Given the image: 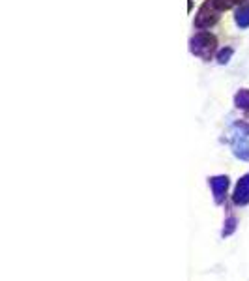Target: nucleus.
<instances>
[{
    "label": "nucleus",
    "mask_w": 249,
    "mask_h": 281,
    "mask_svg": "<svg viewBox=\"0 0 249 281\" xmlns=\"http://www.w3.org/2000/svg\"><path fill=\"white\" fill-rule=\"evenodd\" d=\"M215 38H213L210 32H197L193 38H191V53L205 58V60H210V56L215 53Z\"/></svg>",
    "instance_id": "nucleus-1"
},
{
    "label": "nucleus",
    "mask_w": 249,
    "mask_h": 281,
    "mask_svg": "<svg viewBox=\"0 0 249 281\" xmlns=\"http://www.w3.org/2000/svg\"><path fill=\"white\" fill-rule=\"evenodd\" d=\"M219 9H215L210 4V2H206L205 6L201 8V11H199V15H197L195 19V27L197 28H208V27H212L213 23L219 19Z\"/></svg>",
    "instance_id": "nucleus-2"
},
{
    "label": "nucleus",
    "mask_w": 249,
    "mask_h": 281,
    "mask_svg": "<svg viewBox=\"0 0 249 281\" xmlns=\"http://www.w3.org/2000/svg\"><path fill=\"white\" fill-rule=\"evenodd\" d=\"M236 25L240 28L249 27V6L248 4H242L240 8L236 9Z\"/></svg>",
    "instance_id": "nucleus-3"
},
{
    "label": "nucleus",
    "mask_w": 249,
    "mask_h": 281,
    "mask_svg": "<svg viewBox=\"0 0 249 281\" xmlns=\"http://www.w3.org/2000/svg\"><path fill=\"white\" fill-rule=\"evenodd\" d=\"M234 101H236V105L242 107V109H246L249 107V90H240L236 97H234Z\"/></svg>",
    "instance_id": "nucleus-4"
},
{
    "label": "nucleus",
    "mask_w": 249,
    "mask_h": 281,
    "mask_svg": "<svg viewBox=\"0 0 249 281\" xmlns=\"http://www.w3.org/2000/svg\"><path fill=\"white\" fill-rule=\"evenodd\" d=\"M232 53H234V51H232L231 47L221 49V51H219V54H217V62H219V64H227V62H229V58L232 56Z\"/></svg>",
    "instance_id": "nucleus-5"
},
{
    "label": "nucleus",
    "mask_w": 249,
    "mask_h": 281,
    "mask_svg": "<svg viewBox=\"0 0 249 281\" xmlns=\"http://www.w3.org/2000/svg\"><path fill=\"white\" fill-rule=\"evenodd\" d=\"M236 2H244V0H236ZM248 2H249V0H248Z\"/></svg>",
    "instance_id": "nucleus-6"
}]
</instances>
